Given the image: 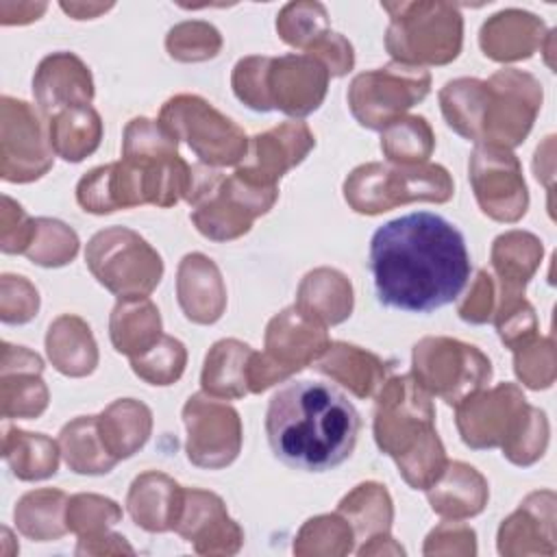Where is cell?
Wrapping results in <instances>:
<instances>
[{"label":"cell","instance_id":"cell-2","mask_svg":"<svg viewBox=\"0 0 557 557\" xmlns=\"http://www.w3.org/2000/svg\"><path fill=\"white\" fill-rule=\"evenodd\" d=\"M265 435L272 453L285 466L324 472L352 455L359 413L335 385L309 379L292 381L270 398Z\"/></svg>","mask_w":557,"mask_h":557},{"label":"cell","instance_id":"cell-28","mask_svg":"<svg viewBox=\"0 0 557 557\" xmlns=\"http://www.w3.org/2000/svg\"><path fill=\"white\" fill-rule=\"evenodd\" d=\"M313 368L344 385L357 398L374 396L387 379L385 361L366 348L344 342H331Z\"/></svg>","mask_w":557,"mask_h":557},{"label":"cell","instance_id":"cell-15","mask_svg":"<svg viewBox=\"0 0 557 557\" xmlns=\"http://www.w3.org/2000/svg\"><path fill=\"white\" fill-rule=\"evenodd\" d=\"M474 198L485 215L496 222H518L529 207V194L518 157L500 146L476 144L470 163Z\"/></svg>","mask_w":557,"mask_h":557},{"label":"cell","instance_id":"cell-59","mask_svg":"<svg viewBox=\"0 0 557 557\" xmlns=\"http://www.w3.org/2000/svg\"><path fill=\"white\" fill-rule=\"evenodd\" d=\"M133 555V546L126 542V537L117 535V533H100V535H91V537H78V546H76V555Z\"/></svg>","mask_w":557,"mask_h":557},{"label":"cell","instance_id":"cell-35","mask_svg":"<svg viewBox=\"0 0 557 557\" xmlns=\"http://www.w3.org/2000/svg\"><path fill=\"white\" fill-rule=\"evenodd\" d=\"M59 448L67 468L76 474H107L117 463L100 437L98 416L70 420L59 433Z\"/></svg>","mask_w":557,"mask_h":557},{"label":"cell","instance_id":"cell-18","mask_svg":"<svg viewBox=\"0 0 557 557\" xmlns=\"http://www.w3.org/2000/svg\"><path fill=\"white\" fill-rule=\"evenodd\" d=\"M174 531L194 544L198 555H235L244 542V531L228 516L224 500L213 492L196 487L185 490Z\"/></svg>","mask_w":557,"mask_h":557},{"label":"cell","instance_id":"cell-40","mask_svg":"<svg viewBox=\"0 0 557 557\" xmlns=\"http://www.w3.org/2000/svg\"><path fill=\"white\" fill-rule=\"evenodd\" d=\"M485 91V81L479 78H455L440 89V107L446 124L474 144L481 141Z\"/></svg>","mask_w":557,"mask_h":557},{"label":"cell","instance_id":"cell-54","mask_svg":"<svg viewBox=\"0 0 557 557\" xmlns=\"http://www.w3.org/2000/svg\"><path fill=\"white\" fill-rule=\"evenodd\" d=\"M37 220L28 218L26 211L11 200L9 196H2V211H0V248L7 255H24L35 237Z\"/></svg>","mask_w":557,"mask_h":557},{"label":"cell","instance_id":"cell-24","mask_svg":"<svg viewBox=\"0 0 557 557\" xmlns=\"http://www.w3.org/2000/svg\"><path fill=\"white\" fill-rule=\"evenodd\" d=\"M176 296L187 320L213 324L226 309V287L218 265L202 252L181 259L176 272Z\"/></svg>","mask_w":557,"mask_h":557},{"label":"cell","instance_id":"cell-52","mask_svg":"<svg viewBox=\"0 0 557 557\" xmlns=\"http://www.w3.org/2000/svg\"><path fill=\"white\" fill-rule=\"evenodd\" d=\"M268 65L270 57H244L235 63L231 85L235 96L250 109L255 111H272L270 100H268V89H265V78H268Z\"/></svg>","mask_w":557,"mask_h":557},{"label":"cell","instance_id":"cell-22","mask_svg":"<svg viewBox=\"0 0 557 557\" xmlns=\"http://www.w3.org/2000/svg\"><path fill=\"white\" fill-rule=\"evenodd\" d=\"M555 494H529L498 529V553L509 557L555 555Z\"/></svg>","mask_w":557,"mask_h":557},{"label":"cell","instance_id":"cell-6","mask_svg":"<svg viewBox=\"0 0 557 557\" xmlns=\"http://www.w3.org/2000/svg\"><path fill=\"white\" fill-rule=\"evenodd\" d=\"M85 263L94 278L117 298L150 296L163 276L161 255L126 226L98 231L87 242Z\"/></svg>","mask_w":557,"mask_h":557},{"label":"cell","instance_id":"cell-5","mask_svg":"<svg viewBox=\"0 0 557 557\" xmlns=\"http://www.w3.org/2000/svg\"><path fill=\"white\" fill-rule=\"evenodd\" d=\"M455 194V183L444 165L418 163H363L357 165L344 181V198L348 207L363 215L385 213L398 205L426 200L448 202Z\"/></svg>","mask_w":557,"mask_h":557},{"label":"cell","instance_id":"cell-7","mask_svg":"<svg viewBox=\"0 0 557 557\" xmlns=\"http://www.w3.org/2000/svg\"><path fill=\"white\" fill-rule=\"evenodd\" d=\"M159 122L209 168L239 165L248 152L246 133L200 96L170 98L161 107Z\"/></svg>","mask_w":557,"mask_h":557},{"label":"cell","instance_id":"cell-13","mask_svg":"<svg viewBox=\"0 0 557 557\" xmlns=\"http://www.w3.org/2000/svg\"><path fill=\"white\" fill-rule=\"evenodd\" d=\"M48 124L35 109L11 96L0 98V176L9 183L41 178L54 161Z\"/></svg>","mask_w":557,"mask_h":557},{"label":"cell","instance_id":"cell-41","mask_svg":"<svg viewBox=\"0 0 557 557\" xmlns=\"http://www.w3.org/2000/svg\"><path fill=\"white\" fill-rule=\"evenodd\" d=\"M433 148L435 135L422 115H403L381 131V150L389 163H426Z\"/></svg>","mask_w":557,"mask_h":557},{"label":"cell","instance_id":"cell-21","mask_svg":"<svg viewBox=\"0 0 557 557\" xmlns=\"http://www.w3.org/2000/svg\"><path fill=\"white\" fill-rule=\"evenodd\" d=\"M33 94L41 113L50 117L61 109L89 104L94 100V78L74 52H52L35 70Z\"/></svg>","mask_w":557,"mask_h":557},{"label":"cell","instance_id":"cell-39","mask_svg":"<svg viewBox=\"0 0 557 557\" xmlns=\"http://www.w3.org/2000/svg\"><path fill=\"white\" fill-rule=\"evenodd\" d=\"M67 500L70 498L65 496V492L52 487L24 494L13 511L20 533L35 542H50L63 537L70 531L65 520Z\"/></svg>","mask_w":557,"mask_h":557},{"label":"cell","instance_id":"cell-53","mask_svg":"<svg viewBox=\"0 0 557 557\" xmlns=\"http://www.w3.org/2000/svg\"><path fill=\"white\" fill-rule=\"evenodd\" d=\"M39 294L24 278L13 274H2L0 283V318L7 324H24L37 315Z\"/></svg>","mask_w":557,"mask_h":557},{"label":"cell","instance_id":"cell-20","mask_svg":"<svg viewBox=\"0 0 557 557\" xmlns=\"http://www.w3.org/2000/svg\"><path fill=\"white\" fill-rule=\"evenodd\" d=\"M44 361L37 352L24 346L2 344L0 352V400L2 416L37 418L48 407V387L41 381Z\"/></svg>","mask_w":557,"mask_h":557},{"label":"cell","instance_id":"cell-55","mask_svg":"<svg viewBox=\"0 0 557 557\" xmlns=\"http://www.w3.org/2000/svg\"><path fill=\"white\" fill-rule=\"evenodd\" d=\"M546 446H548V420L542 409L533 407L520 435L513 440L509 448L503 450V455L516 466H531L544 455Z\"/></svg>","mask_w":557,"mask_h":557},{"label":"cell","instance_id":"cell-44","mask_svg":"<svg viewBox=\"0 0 557 557\" xmlns=\"http://www.w3.org/2000/svg\"><path fill=\"white\" fill-rule=\"evenodd\" d=\"M281 39L307 52L329 28V13L320 2H289L276 17Z\"/></svg>","mask_w":557,"mask_h":557},{"label":"cell","instance_id":"cell-11","mask_svg":"<svg viewBox=\"0 0 557 557\" xmlns=\"http://www.w3.org/2000/svg\"><path fill=\"white\" fill-rule=\"evenodd\" d=\"M485 104L481 122V141L487 146H520L542 107V85L529 72L505 67L485 81Z\"/></svg>","mask_w":557,"mask_h":557},{"label":"cell","instance_id":"cell-37","mask_svg":"<svg viewBox=\"0 0 557 557\" xmlns=\"http://www.w3.org/2000/svg\"><path fill=\"white\" fill-rule=\"evenodd\" d=\"M337 513L346 518L355 533V540L363 544L376 535L389 533L394 507L385 485L368 481L359 483L339 500Z\"/></svg>","mask_w":557,"mask_h":557},{"label":"cell","instance_id":"cell-38","mask_svg":"<svg viewBox=\"0 0 557 557\" xmlns=\"http://www.w3.org/2000/svg\"><path fill=\"white\" fill-rule=\"evenodd\" d=\"M544 255L542 242L527 231H507L492 244V268L503 287L524 289Z\"/></svg>","mask_w":557,"mask_h":557},{"label":"cell","instance_id":"cell-48","mask_svg":"<svg viewBox=\"0 0 557 557\" xmlns=\"http://www.w3.org/2000/svg\"><path fill=\"white\" fill-rule=\"evenodd\" d=\"M165 48L172 59L183 63L209 61L220 52L222 35L209 22L189 20L170 28L165 37Z\"/></svg>","mask_w":557,"mask_h":557},{"label":"cell","instance_id":"cell-60","mask_svg":"<svg viewBox=\"0 0 557 557\" xmlns=\"http://www.w3.org/2000/svg\"><path fill=\"white\" fill-rule=\"evenodd\" d=\"M48 9L46 2H2L0 4V22L2 24H28L37 20Z\"/></svg>","mask_w":557,"mask_h":557},{"label":"cell","instance_id":"cell-23","mask_svg":"<svg viewBox=\"0 0 557 557\" xmlns=\"http://www.w3.org/2000/svg\"><path fill=\"white\" fill-rule=\"evenodd\" d=\"M78 205L96 215L148 205L141 165L120 159L89 170L76 185Z\"/></svg>","mask_w":557,"mask_h":557},{"label":"cell","instance_id":"cell-16","mask_svg":"<svg viewBox=\"0 0 557 557\" xmlns=\"http://www.w3.org/2000/svg\"><path fill=\"white\" fill-rule=\"evenodd\" d=\"M315 146L311 128L300 120H287L278 126L255 135L248 141V152L235 174L261 187H276L278 178L296 168Z\"/></svg>","mask_w":557,"mask_h":557},{"label":"cell","instance_id":"cell-32","mask_svg":"<svg viewBox=\"0 0 557 557\" xmlns=\"http://www.w3.org/2000/svg\"><path fill=\"white\" fill-rule=\"evenodd\" d=\"M109 335L113 348L128 359L152 348L161 333V315L148 296L117 298L109 318Z\"/></svg>","mask_w":557,"mask_h":557},{"label":"cell","instance_id":"cell-51","mask_svg":"<svg viewBox=\"0 0 557 557\" xmlns=\"http://www.w3.org/2000/svg\"><path fill=\"white\" fill-rule=\"evenodd\" d=\"M513 370L522 385L531 389L550 387L557 372L553 337H535L533 342L513 350Z\"/></svg>","mask_w":557,"mask_h":557},{"label":"cell","instance_id":"cell-58","mask_svg":"<svg viewBox=\"0 0 557 557\" xmlns=\"http://www.w3.org/2000/svg\"><path fill=\"white\" fill-rule=\"evenodd\" d=\"M305 54L315 57L329 70L331 76H344L355 65V52L350 41L333 30L322 35Z\"/></svg>","mask_w":557,"mask_h":557},{"label":"cell","instance_id":"cell-19","mask_svg":"<svg viewBox=\"0 0 557 557\" xmlns=\"http://www.w3.org/2000/svg\"><path fill=\"white\" fill-rule=\"evenodd\" d=\"M263 342V355L285 374V379L313 366L331 344L326 326L307 318L296 307L283 309L268 322Z\"/></svg>","mask_w":557,"mask_h":557},{"label":"cell","instance_id":"cell-42","mask_svg":"<svg viewBox=\"0 0 557 557\" xmlns=\"http://www.w3.org/2000/svg\"><path fill=\"white\" fill-rule=\"evenodd\" d=\"M492 320L500 342L511 350H518L537 337V315L524 298V289L496 287V309Z\"/></svg>","mask_w":557,"mask_h":557},{"label":"cell","instance_id":"cell-3","mask_svg":"<svg viewBox=\"0 0 557 557\" xmlns=\"http://www.w3.org/2000/svg\"><path fill=\"white\" fill-rule=\"evenodd\" d=\"M389 13L385 50L405 65H446L463 44V17L450 2H383Z\"/></svg>","mask_w":557,"mask_h":557},{"label":"cell","instance_id":"cell-1","mask_svg":"<svg viewBox=\"0 0 557 557\" xmlns=\"http://www.w3.org/2000/svg\"><path fill=\"white\" fill-rule=\"evenodd\" d=\"M370 272L379 302L429 313L459 298L470 278V255L453 222L431 211H416L374 231Z\"/></svg>","mask_w":557,"mask_h":557},{"label":"cell","instance_id":"cell-29","mask_svg":"<svg viewBox=\"0 0 557 557\" xmlns=\"http://www.w3.org/2000/svg\"><path fill=\"white\" fill-rule=\"evenodd\" d=\"M294 307L322 326L339 324L352 311V285L339 270L315 268L300 281Z\"/></svg>","mask_w":557,"mask_h":557},{"label":"cell","instance_id":"cell-10","mask_svg":"<svg viewBox=\"0 0 557 557\" xmlns=\"http://www.w3.org/2000/svg\"><path fill=\"white\" fill-rule=\"evenodd\" d=\"M433 396L411 376H389L376 392L374 442L394 461L435 429Z\"/></svg>","mask_w":557,"mask_h":557},{"label":"cell","instance_id":"cell-43","mask_svg":"<svg viewBox=\"0 0 557 557\" xmlns=\"http://www.w3.org/2000/svg\"><path fill=\"white\" fill-rule=\"evenodd\" d=\"M355 544V533L344 516L339 513H324L309 518L296 540L294 553L296 555H348Z\"/></svg>","mask_w":557,"mask_h":557},{"label":"cell","instance_id":"cell-61","mask_svg":"<svg viewBox=\"0 0 557 557\" xmlns=\"http://www.w3.org/2000/svg\"><path fill=\"white\" fill-rule=\"evenodd\" d=\"M113 4H85V2H61V9L74 20H94L100 13H107Z\"/></svg>","mask_w":557,"mask_h":557},{"label":"cell","instance_id":"cell-49","mask_svg":"<svg viewBox=\"0 0 557 557\" xmlns=\"http://www.w3.org/2000/svg\"><path fill=\"white\" fill-rule=\"evenodd\" d=\"M67 529L78 537H91L109 531L122 520V509L115 500L100 494H74L65 511Z\"/></svg>","mask_w":557,"mask_h":557},{"label":"cell","instance_id":"cell-12","mask_svg":"<svg viewBox=\"0 0 557 557\" xmlns=\"http://www.w3.org/2000/svg\"><path fill=\"white\" fill-rule=\"evenodd\" d=\"M455 409V422L466 446L505 450L520 435L533 405L527 403L516 383H498L492 389L474 392Z\"/></svg>","mask_w":557,"mask_h":557},{"label":"cell","instance_id":"cell-57","mask_svg":"<svg viewBox=\"0 0 557 557\" xmlns=\"http://www.w3.org/2000/svg\"><path fill=\"white\" fill-rule=\"evenodd\" d=\"M496 309V281L485 270L476 272L466 298L459 302L457 313L470 324H485L492 320Z\"/></svg>","mask_w":557,"mask_h":557},{"label":"cell","instance_id":"cell-25","mask_svg":"<svg viewBox=\"0 0 557 557\" xmlns=\"http://www.w3.org/2000/svg\"><path fill=\"white\" fill-rule=\"evenodd\" d=\"M544 22L520 9H505L485 20L479 33V44L485 57L498 63L529 59L546 39Z\"/></svg>","mask_w":557,"mask_h":557},{"label":"cell","instance_id":"cell-9","mask_svg":"<svg viewBox=\"0 0 557 557\" xmlns=\"http://www.w3.org/2000/svg\"><path fill=\"white\" fill-rule=\"evenodd\" d=\"M429 91L431 74L424 67L392 61L385 67L357 74L346 98L352 117L363 128L383 131L422 102Z\"/></svg>","mask_w":557,"mask_h":557},{"label":"cell","instance_id":"cell-56","mask_svg":"<svg viewBox=\"0 0 557 557\" xmlns=\"http://www.w3.org/2000/svg\"><path fill=\"white\" fill-rule=\"evenodd\" d=\"M476 535L461 520H448L435 527L424 542V555H474Z\"/></svg>","mask_w":557,"mask_h":557},{"label":"cell","instance_id":"cell-47","mask_svg":"<svg viewBox=\"0 0 557 557\" xmlns=\"http://www.w3.org/2000/svg\"><path fill=\"white\" fill-rule=\"evenodd\" d=\"M78 252V235L52 218H37L35 237L24 252L33 263L44 268H61L70 263Z\"/></svg>","mask_w":557,"mask_h":557},{"label":"cell","instance_id":"cell-17","mask_svg":"<svg viewBox=\"0 0 557 557\" xmlns=\"http://www.w3.org/2000/svg\"><path fill=\"white\" fill-rule=\"evenodd\" d=\"M329 78V70L311 54L270 57L265 89L272 111L278 109L292 117L313 113L326 96Z\"/></svg>","mask_w":557,"mask_h":557},{"label":"cell","instance_id":"cell-4","mask_svg":"<svg viewBox=\"0 0 557 557\" xmlns=\"http://www.w3.org/2000/svg\"><path fill=\"white\" fill-rule=\"evenodd\" d=\"M194 183L187 196L191 222L207 239L231 242L246 235L252 222L268 213L278 198V187H261L244 181L235 172H222L194 165Z\"/></svg>","mask_w":557,"mask_h":557},{"label":"cell","instance_id":"cell-8","mask_svg":"<svg viewBox=\"0 0 557 557\" xmlns=\"http://www.w3.org/2000/svg\"><path fill=\"white\" fill-rule=\"evenodd\" d=\"M411 376L448 405H459L492 379V361L453 337H424L413 346Z\"/></svg>","mask_w":557,"mask_h":557},{"label":"cell","instance_id":"cell-46","mask_svg":"<svg viewBox=\"0 0 557 557\" xmlns=\"http://www.w3.org/2000/svg\"><path fill=\"white\" fill-rule=\"evenodd\" d=\"M185 363H187V350L183 342L170 335H161L152 348L131 359L133 372L150 385L176 383L185 370Z\"/></svg>","mask_w":557,"mask_h":557},{"label":"cell","instance_id":"cell-50","mask_svg":"<svg viewBox=\"0 0 557 557\" xmlns=\"http://www.w3.org/2000/svg\"><path fill=\"white\" fill-rule=\"evenodd\" d=\"M446 450L437 431L426 433L407 455L396 459L400 476L413 490H429L446 468Z\"/></svg>","mask_w":557,"mask_h":557},{"label":"cell","instance_id":"cell-36","mask_svg":"<svg viewBox=\"0 0 557 557\" xmlns=\"http://www.w3.org/2000/svg\"><path fill=\"white\" fill-rule=\"evenodd\" d=\"M59 442L44 433H28L20 429H4L2 457L22 481H41L57 474L59 468Z\"/></svg>","mask_w":557,"mask_h":557},{"label":"cell","instance_id":"cell-30","mask_svg":"<svg viewBox=\"0 0 557 557\" xmlns=\"http://www.w3.org/2000/svg\"><path fill=\"white\" fill-rule=\"evenodd\" d=\"M46 352L52 366L65 376H87L98 366V346L91 329L74 313H63L48 326Z\"/></svg>","mask_w":557,"mask_h":557},{"label":"cell","instance_id":"cell-14","mask_svg":"<svg viewBox=\"0 0 557 557\" xmlns=\"http://www.w3.org/2000/svg\"><path fill=\"white\" fill-rule=\"evenodd\" d=\"M187 459L198 468H226L242 450L239 413L222 398L194 394L183 407Z\"/></svg>","mask_w":557,"mask_h":557},{"label":"cell","instance_id":"cell-45","mask_svg":"<svg viewBox=\"0 0 557 557\" xmlns=\"http://www.w3.org/2000/svg\"><path fill=\"white\" fill-rule=\"evenodd\" d=\"M178 154V139L157 120L133 117L122 137V159L157 161Z\"/></svg>","mask_w":557,"mask_h":557},{"label":"cell","instance_id":"cell-31","mask_svg":"<svg viewBox=\"0 0 557 557\" xmlns=\"http://www.w3.org/2000/svg\"><path fill=\"white\" fill-rule=\"evenodd\" d=\"M252 352L255 350L248 344L233 337L215 342L205 357L200 374V385L205 394L222 400H235L250 394L248 366Z\"/></svg>","mask_w":557,"mask_h":557},{"label":"cell","instance_id":"cell-27","mask_svg":"<svg viewBox=\"0 0 557 557\" xmlns=\"http://www.w3.org/2000/svg\"><path fill=\"white\" fill-rule=\"evenodd\" d=\"M487 496L490 490L483 474L463 461H448L437 481L426 490L431 509L448 520H466L481 513Z\"/></svg>","mask_w":557,"mask_h":557},{"label":"cell","instance_id":"cell-26","mask_svg":"<svg viewBox=\"0 0 557 557\" xmlns=\"http://www.w3.org/2000/svg\"><path fill=\"white\" fill-rule=\"evenodd\" d=\"M185 490L168 474L148 470L139 474L128 490L126 509L137 527L148 533L174 531L183 509Z\"/></svg>","mask_w":557,"mask_h":557},{"label":"cell","instance_id":"cell-34","mask_svg":"<svg viewBox=\"0 0 557 557\" xmlns=\"http://www.w3.org/2000/svg\"><path fill=\"white\" fill-rule=\"evenodd\" d=\"M48 137L57 157L78 163L100 146V113L91 104L61 109L48 117Z\"/></svg>","mask_w":557,"mask_h":557},{"label":"cell","instance_id":"cell-33","mask_svg":"<svg viewBox=\"0 0 557 557\" xmlns=\"http://www.w3.org/2000/svg\"><path fill=\"white\" fill-rule=\"evenodd\" d=\"M98 429L107 450L120 461L135 455L148 442L152 413L135 398H120L98 416Z\"/></svg>","mask_w":557,"mask_h":557}]
</instances>
